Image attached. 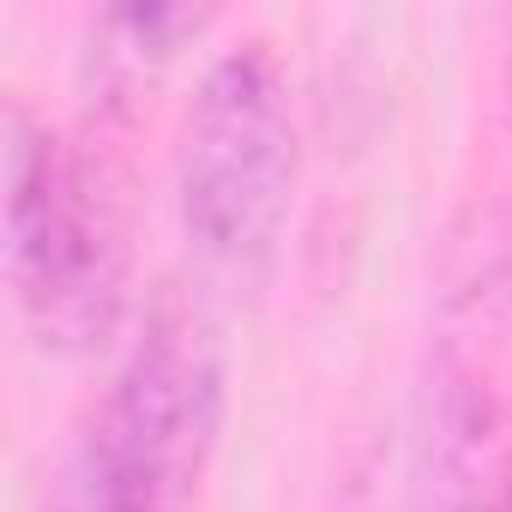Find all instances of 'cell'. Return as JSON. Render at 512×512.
<instances>
[{
  "label": "cell",
  "instance_id": "6da1fadb",
  "mask_svg": "<svg viewBox=\"0 0 512 512\" xmlns=\"http://www.w3.org/2000/svg\"><path fill=\"white\" fill-rule=\"evenodd\" d=\"M223 428V338L217 320L163 296L145 314L79 452V512H181Z\"/></svg>",
  "mask_w": 512,
  "mask_h": 512
},
{
  "label": "cell",
  "instance_id": "7a4b0ae2",
  "mask_svg": "<svg viewBox=\"0 0 512 512\" xmlns=\"http://www.w3.org/2000/svg\"><path fill=\"white\" fill-rule=\"evenodd\" d=\"M7 284L43 350H97L127 308L115 199L67 133L7 109Z\"/></svg>",
  "mask_w": 512,
  "mask_h": 512
},
{
  "label": "cell",
  "instance_id": "3957f363",
  "mask_svg": "<svg viewBox=\"0 0 512 512\" xmlns=\"http://www.w3.org/2000/svg\"><path fill=\"white\" fill-rule=\"evenodd\" d=\"M181 229L217 272H260L296 193V115L272 43L223 49L181 121Z\"/></svg>",
  "mask_w": 512,
  "mask_h": 512
},
{
  "label": "cell",
  "instance_id": "277c9868",
  "mask_svg": "<svg viewBox=\"0 0 512 512\" xmlns=\"http://www.w3.org/2000/svg\"><path fill=\"white\" fill-rule=\"evenodd\" d=\"M434 470L440 512H512V422L500 398L470 374L440 386Z\"/></svg>",
  "mask_w": 512,
  "mask_h": 512
},
{
  "label": "cell",
  "instance_id": "5b68a950",
  "mask_svg": "<svg viewBox=\"0 0 512 512\" xmlns=\"http://www.w3.org/2000/svg\"><path fill=\"white\" fill-rule=\"evenodd\" d=\"M205 19H211L205 7H109L91 19V61L103 85L127 91L151 79L163 61H175L181 43L205 31Z\"/></svg>",
  "mask_w": 512,
  "mask_h": 512
},
{
  "label": "cell",
  "instance_id": "8992f818",
  "mask_svg": "<svg viewBox=\"0 0 512 512\" xmlns=\"http://www.w3.org/2000/svg\"><path fill=\"white\" fill-rule=\"evenodd\" d=\"M506 115H512V37H506Z\"/></svg>",
  "mask_w": 512,
  "mask_h": 512
}]
</instances>
